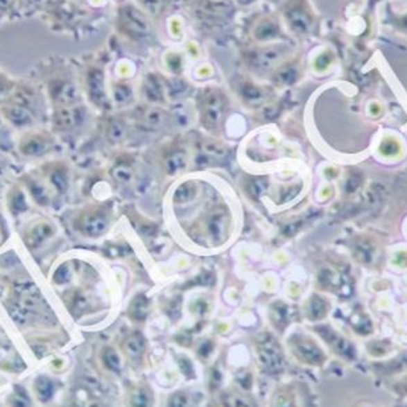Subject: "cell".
I'll return each mask as SVG.
<instances>
[{"instance_id": "22", "label": "cell", "mask_w": 407, "mask_h": 407, "mask_svg": "<svg viewBox=\"0 0 407 407\" xmlns=\"http://www.w3.org/2000/svg\"><path fill=\"white\" fill-rule=\"evenodd\" d=\"M35 390H36V394H37L39 399H42L43 402H48L52 398V395H53L55 388H53V383H52L51 379L42 377L36 381Z\"/></svg>"}, {"instance_id": "29", "label": "cell", "mask_w": 407, "mask_h": 407, "mask_svg": "<svg viewBox=\"0 0 407 407\" xmlns=\"http://www.w3.org/2000/svg\"><path fill=\"white\" fill-rule=\"evenodd\" d=\"M125 135V126L121 121H113L107 128V139L110 142H119Z\"/></svg>"}, {"instance_id": "7", "label": "cell", "mask_w": 407, "mask_h": 407, "mask_svg": "<svg viewBox=\"0 0 407 407\" xmlns=\"http://www.w3.org/2000/svg\"><path fill=\"white\" fill-rule=\"evenodd\" d=\"M52 139L44 133H27L19 142V151L26 157H42L51 150Z\"/></svg>"}, {"instance_id": "6", "label": "cell", "mask_w": 407, "mask_h": 407, "mask_svg": "<svg viewBox=\"0 0 407 407\" xmlns=\"http://www.w3.org/2000/svg\"><path fill=\"white\" fill-rule=\"evenodd\" d=\"M76 225L83 235L88 238H98L105 234L109 227V218L105 212L91 211L81 215Z\"/></svg>"}, {"instance_id": "33", "label": "cell", "mask_w": 407, "mask_h": 407, "mask_svg": "<svg viewBox=\"0 0 407 407\" xmlns=\"http://www.w3.org/2000/svg\"><path fill=\"white\" fill-rule=\"evenodd\" d=\"M296 69L295 68H292V67H286V68H283L279 73H277V80L280 81V83H283V84H289V83H292V81H295L296 80Z\"/></svg>"}, {"instance_id": "1", "label": "cell", "mask_w": 407, "mask_h": 407, "mask_svg": "<svg viewBox=\"0 0 407 407\" xmlns=\"http://www.w3.org/2000/svg\"><path fill=\"white\" fill-rule=\"evenodd\" d=\"M39 106L40 98L35 87L17 81L15 91L0 106V116L16 129H30L37 120Z\"/></svg>"}, {"instance_id": "4", "label": "cell", "mask_w": 407, "mask_h": 407, "mask_svg": "<svg viewBox=\"0 0 407 407\" xmlns=\"http://www.w3.org/2000/svg\"><path fill=\"white\" fill-rule=\"evenodd\" d=\"M85 85L92 104L100 109H106L109 106V98L106 93L104 71L98 67H91L87 72Z\"/></svg>"}, {"instance_id": "44", "label": "cell", "mask_w": 407, "mask_h": 407, "mask_svg": "<svg viewBox=\"0 0 407 407\" xmlns=\"http://www.w3.org/2000/svg\"><path fill=\"white\" fill-rule=\"evenodd\" d=\"M4 120H3V117L0 116V139H1V137L4 136Z\"/></svg>"}, {"instance_id": "15", "label": "cell", "mask_w": 407, "mask_h": 407, "mask_svg": "<svg viewBox=\"0 0 407 407\" xmlns=\"http://www.w3.org/2000/svg\"><path fill=\"white\" fill-rule=\"evenodd\" d=\"M7 207L14 216L21 215L28 210V202L26 194L19 187H12L10 190L7 196Z\"/></svg>"}, {"instance_id": "30", "label": "cell", "mask_w": 407, "mask_h": 407, "mask_svg": "<svg viewBox=\"0 0 407 407\" xmlns=\"http://www.w3.org/2000/svg\"><path fill=\"white\" fill-rule=\"evenodd\" d=\"M113 98L119 104H125L132 98V89L128 85L119 84L113 87Z\"/></svg>"}, {"instance_id": "10", "label": "cell", "mask_w": 407, "mask_h": 407, "mask_svg": "<svg viewBox=\"0 0 407 407\" xmlns=\"http://www.w3.org/2000/svg\"><path fill=\"white\" fill-rule=\"evenodd\" d=\"M292 349L300 360L308 362V363L318 365L325 358L322 352L318 349L316 344H313V341H309L306 338H302V337L293 338Z\"/></svg>"}, {"instance_id": "12", "label": "cell", "mask_w": 407, "mask_h": 407, "mask_svg": "<svg viewBox=\"0 0 407 407\" xmlns=\"http://www.w3.org/2000/svg\"><path fill=\"white\" fill-rule=\"evenodd\" d=\"M31 17L21 0H0V27L6 23Z\"/></svg>"}, {"instance_id": "26", "label": "cell", "mask_w": 407, "mask_h": 407, "mask_svg": "<svg viewBox=\"0 0 407 407\" xmlns=\"http://www.w3.org/2000/svg\"><path fill=\"white\" fill-rule=\"evenodd\" d=\"M112 177L119 183H128V182L132 181L133 171H132L130 166H128L125 164H117L112 170Z\"/></svg>"}, {"instance_id": "2", "label": "cell", "mask_w": 407, "mask_h": 407, "mask_svg": "<svg viewBox=\"0 0 407 407\" xmlns=\"http://www.w3.org/2000/svg\"><path fill=\"white\" fill-rule=\"evenodd\" d=\"M117 28L130 39H142L149 33V21L133 6H123L117 12Z\"/></svg>"}, {"instance_id": "40", "label": "cell", "mask_w": 407, "mask_h": 407, "mask_svg": "<svg viewBox=\"0 0 407 407\" xmlns=\"http://www.w3.org/2000/svg\"><path fill=\"white\" fill-rule=\"evenodd\" d=\"M381 153L388 155V157H392V155L399 153V145L397 142H394L392 146H390V139H386L381 146Z\"/></svg>"}, {"instance_id": "38", "label": "cell", "mask_w": 407, "mask_h": 407, "mask_svg": "<svg viewBox=\"0 0 407 407\" xmlns=\"http://www.w3.org/2000/svg\"><path fill=\"white\" fill-rule=\"evenodd\" d=\"M189 404L187 395L184 392H177L170 398L168 407H186Z\"/></svg>"}, {"instance_id": "34", "label": "cell", "mask_w": 407, "mask_h": 407, "mask_svg": "<svg viewBox=\"0 0 407 407\" xmlns=\"http://www.w3.org/2000/svg\"><path fill=\"white\" fill-rule=\"evenodd\" d=\"M71 279V270L67 266H61L53 275V282L58 284H65Z\"/></svg>"}, {"instance_id": "31", "label": "cell", "mask_w": 407, "mask_h": 407, "mask_svg": "<svg viewBox=\"0 0 407 407\" xmlns=\"http://www.w3.org/2000/svg\"><path fill=\"white\" fill-rule=\"evenodd\" d=\"M194 193H196V190L191 184H182L175 191V200L180 203L189 202L194 196Z\"/></svg>"}, {"instance_id": "46", "label": "cell", "mask_w": 407, "mask_h": 407, "mask_svg": "<svg viewBox=\"0 0 407 407\" xmlns=\"http://www.w3.org/2000/svg\"><path fill=\"white\" fill-rule=\"evenodd\" d=\"M87 407H101L100 406V404H97V402H91L89 405Z\"/></svg>"}, {"instance_id": "42", "label": "cell", "mask_w": 407, "mask_h": 407, "mask_svg": "<svg viewBox=\"0 0 407 407\" xmlns=\"http://www.w3.org/2000/svg\"><path fill=\"white\" fill-rule=\"evenodd\" d=\"M146 121L150 123V125H158L161 123L162 121V113L159 110H150L146 116Z\"/></svg>"}, {"instance_id": "36", "label": "cell", "mask_w": 407, "mask_h": 407, "mask_svg": "<svg viewBox=\"0 0 407 407\" xmlns=\"http://www.w3.org/2000/svg\"><path fill=\"white\" fill-rule=\"evenodd\" d=\"M311 315L312 318H320V317L325 315V306L324 302H321V299H313L311 302Z\"/></svg>"}, {"instance_id": "24", "label": "cell", "mask_w": 407, "mask_h": 407, "mask_svg": "<svg viewBox=\"0 0 407 407\" xmlns=\"http://www.w3.org/2000/svg\"><path fill=\"white\" fill-rule=\"evenodd\" d=\"M184 166H186V157H184V154L182 151L173 153L167 158L166 170L168 174H175Z\"/></svg>"}, {"instance_id": "43", "label": "cell", "mask_w": 407, "mask_h": 407, "mask_svg": "<svg viewBox=\"0 0 407 407\" xmlns=\"http://www.w3.org/2000/svg\"><path fill=\"white\" fill-rule=\"evenodd\" d=\"M261 183H263V182L255 181L251 184V193H252L254 196H257V194H261V193H263L264 187H263Z\"/></svg>"}, {"instance_id": "20", "label": "cell", "mask_w": 407, "mask_h": 407, "mask_svg": "<svg viewBox=\"0 0 407 407\" xmlns=\"http://www.w3.org/2000/svg\"><path fill=\"white\" fill-rule=\"evenodd\" d=\"M279 33H280V28L277 27L276 23H273L271 20H264L257 26L255 30V37L260 42H266L276 37Z\"/></svg>"}, {"instance_id": "14", "label": "cell", "mask_w": 407, "mask_h": 407, "mask_svg": "<svg viewBox=\"0 0 407 407\" xmlns=\"http://www.w3.org/2000/svg\"><path fill=\"white\" fill-rule=\"evenodd\" d=\"M222 109H223V101L216 92H212L206 96L203 112H205L206 122L209 125H216L219 122L222 116Z\"/></svg>"}, {"instance_id": "8", "label": "cell", "mask_w": 407, "mask_h": 407, "mask_svg": "<svg viewBox=\"0 0 407 407\" xmlns=\"http://www.w3.org/2000/svg\"><path fill=\"white\" fill-rule=\"evenodd\" d=\"M257 353H259L260 361L267 370L277 372L282 369V366H283L282 350H280V347H277V344L270 337L259 344Z\"/></svg>"}, {"instance_id": "17", "label": "cell", "mask_w": 407, "mask_h": 407, "mask_svg": "<svg viewBox=\"0 0 407 407\" xmlns=\"http://www.w3.org/2000/svg\"><path fill=\"white\" fill-rule=\"evenodd\" d=\"M125 352L128 353V356L129 357H132V358H139L141 356H142V353L145 352V347H146V344H145V338L142 337V334H139V333H135V334H132L126 341H125Z\"/></svg>"}, {"instance_id": "19", "label": "cell", "mask_w": 407, "mask_h": 407, "mask_svg": "<svg viewBox=\"0 0 407 407\" xmlns=\"http://www.w3.org/2000/svg\"><path fill=\"white\" fill-rule=\"evenodd\" d=\"M16 85L17 80L0 69V106L10 98L12 92L15 91Z\"/></svg>"}, {"instance_id": "11", "label": "cell", "mask_w": 407, "mask_h": 407, "mask_svg": "<svg viewBox=\"0 0 407 407\" xmlns=\"http://www.w3.org/2000/svg\"><path fill=\"white\" fill-rule=\"evenodd\" d=\"M55 235V227L48 222H39L30 227L26 232L24 241L28 248H39Z\"/></svg>"}, {"instance_id": "18", "label": "cell", "mask_w": 407, "mask_h": 407, "mask_svg": "<svg viewBox=\"0 0 407 407\" xmlns=\"http://www.w3.org/2000/svg\"><path fill=\"white\" fill-rule=\"evenodd\" d=\"M288 23L291 24V27L293 28V31H297V32H305L311 26V17L306 15V12H304L302 10H291L288 12Z\"/></svg>"}, {"instance_id": "21", "label": "cell", "mask_w": 407, "mask_h": 407, "mask_svg": "<svg viewBox=\"0 0 407 407\" xmlns=\"http://www.w3.org/2000/svg\"><path fill=\"white\" fill-rule=\"evenodd\" d=\"M226 216L225 214H216L212 216L210 223H209V232L214 238V241H222L225 231H226Z\"/></svg>"}, {"instance_id": "27", "label": "cell", "mask_w": 407, "mask_h": 407, "mask_svg": "<svg viewBox=\"0 0 407 407\" xmlns=\"http://www.w3.org/2000/svg\"><path fill=\"white\" fill-rule=\"evenodd\" d=\"M103 360H104V363H105L107 369H110L113 372H119L120 370V357L116 353V350H113L112 347H106L105 350L103 352Z\"/></svg>"}, {"instance_id": "13", "label": "cell", "mask_w": 407, "mask_h": 407, "mask_svg": "<svg viewBox=\"0 0 407 407\" xmlns=\"http://www.w3.org/2000/svg\"><path fill=\"white\" fill-rule=\"evenodd\" d=\"M24 184L30 193V196L32 198V200L37 205V206H43L46 207L51 205V194L48 191L46 186L36 180V178H32V177H27L24 178Z\"/></svg>"}, {"instance_id": "35", "label": "cell", "mask_w": 407, "mask_h": 407, "mask_svg": "<svg viewBox=\"0 0 407 407\" xmlns=\"http://www.w3.org/2000/svg\"><path fill=\"white\" fill-rule=\"evenodd\" d=\"M21 1L26 6L27 11L30 12V16L39 15V12L44 4V0H21Z\"/></svg>"}, {"instance_id": "25", "label": "cell", "mask_w": 407, "mask_h": 407, "mask_svg": "<svg viewBox=\"0 0 407 407\" xmlns=\"http://www.w3.org/2000/svg\"><path fill=\"white\" fill-rule=\"evenodd\" d=\"M129 313L136 320L145 318L146 313H148V300L144 296L136 297L129 308Z\"/></svg>"}, {"instance_id": "3", "label": "cell", "mask_w": 407, "mask_h": 407, "mask_svg": "<svg viewBox=\"0 0 407 407\" xmlns=\"http://www.w3.org/2000/svg\"><path fill=\"white\" fill-rule=\"evenodd\" d=\"M46 93L53 107L76 105L80 98L75 84L64 77H52L48 80Z\"/></svg>"}, {"instance_id": "9", "label": "cell", "mask_w": 407, "mask_h": 407, "mask_svg": "<svg viewBox=\"0 0 407 407\" xmlns=\"http://www.w3.org/2000/svg\"><path fill=\"white\" fill-rule=\"evenodd\" d=\"M284 53V49L282 46H271L266 49H259L257 52H252L248 58V62L252 68L257 71H267L272 68L277 61L282 59Z\"/></svg>"}, {"instance_id": "28", "label": "cell", "mask_w": 407, "mask_h": 407, "mask_svg": "<svg viewBox=\"0 0 407 407\" xmlns=\"http://www.w3.org/2000/svg\"><path fill=\"white\" fill-rule=\"evenodd\" d=\"M227 407H257L254 401L241 394H230L225 401Z\"/></svg>"}, {"instance_id": "45", "label": "cell", "mask_w": 407, "mask_h": 407, "mask_svg": "<svg viewBox=\"0 0 407 407\" xmlns=\"http://www.w3.org/2000/svg\"><path fill=\"white\" fill-rule=\"evenodd\" d=\"M238 1H239L241 4H243V6H247V4H251V3H254L255 0H238Z\"/></svg>"}, {"instance_id": "37", "label": "cell", "mask_w": 407, "mask_h": 407, "mask_svg": "<svg viewBox=\"0 0 407 407\" xmlns=\"http://www.w3.org/2000/svg\"><path fill=\"white\" fill-rule=\"evenodd\" d=\"M139 4L151 14H158L162 7V0H138Z\"/></svg>"}, {"instance_id": "39", "label": "cell", "mask_w": 407, "mask_h": 407, "mask_svg": "<svg viewBox=\"0 0 407 407\" xmlns=\"http://www.w3.org/2000/svg\"><path fill=\"white\" fill-rule=\"evenodd\" d=\"M11 407H30V402L23 392H16L10 399Z\"/></svg>"}, {"instance_id": "23", "label": "cell", "mask_w": 407, "mask_h": 407, "mask_svg": "<svg viewBox=\"0 0 407 407\" xmlns=\"http://www.w3.org/2000/svg\"><path fill=\"white\" fill-rule=\"evenodd\" d=\"M145 94L150 101H159L162 98V88L159 81L150 76L145 83Z\"/></svg>"}, {"instance_id": "5", "label": "cell", "mask_w": 407, "mask_h": 407, "mask_svg": "<svg viewBox=\"0 0 407 407\" xmlns=\"http://www.w3.org/2000/svg\"><path fill=\"white\" fill-rule=\"evenodd\" d=\"M87 117V110L84 106L76 105L55 107L52 114L53 126L59 130H71L81 125Z\"/></svg>"}, {"instance_id": "16", "label": "cell", "mask_w": 407, "mask_h": 407, "mask_svg": "<svg viewBox=\"0 0 407 407\" xmlns=\"http://www.w3.org/2000/svg\"><path fill=\"white\" fill-rule=\"evenodd\" d=\"M48 181L51 183V186L59 193V194H64L68 189L69 184V180H68V173L64 167L55 166L49 170L48 174Z\"/></svg>"}, {"instance_id": "32", "label": "cell", "mask_w": 407, "mask_h": 407, "mask_svg": "<svg viewBox=\"0 0 407 407\" xmlns=\"http://www.w3.org/2000/svg\"><path fill=\"white\" fill-rule=\"evenodd\" d=\"M132 406L150 407V397L145 390H138L132 395Z\"/></svg>"}, {"instance_id": "41", "label": "cell", "mask_w": 407, "mask_h": 407, "mask_svg": "<svg viewBox=\"0 0 407 407\" xmlns=\"http://www.w3.org/2000/svg\"><path fill=\"white\" fill-rule=\"evenodd\" d=\"M243 94H244L245 100H248V101H260L261 100V92L255 87H245L243 89Z\"/></svg>"}]
</instances>
